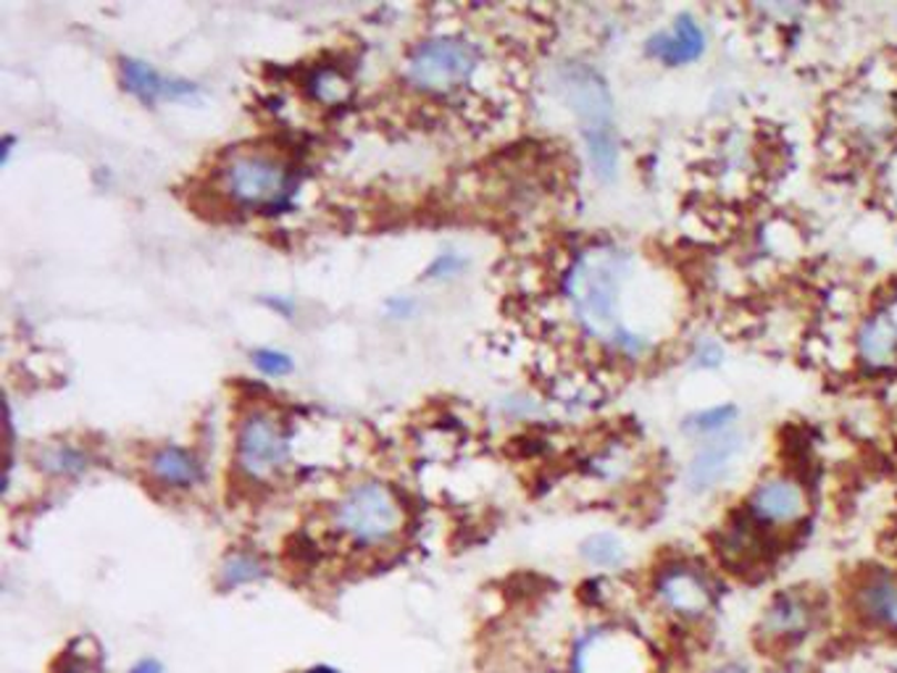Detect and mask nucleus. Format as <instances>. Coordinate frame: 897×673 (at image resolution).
I'll return each mask as SVG.
<instances>
[{"instance_id":"obj_1","label":"nucleus","mask_w":897,"mask_h":673,"mask_svg":"<svg viewBox=\"0 0 897 673\" xmlns=\"http://www.w3.org/2000/svg\"><path fill=\"white\" fill-rule=\"evenodd\" d=\"M629 277L632 256L616 245H598L574 261L566 279V294L587 334L627 355H642L653 348V342L642 332H635L621 315V292Z\"/></svg>"},{"instance_id":"obj_2","label":"nucleus","mask_w":897,"mask_h":673,"mask_svg":"<svg viewBox=\"0 0 897 673\" xmlns=\"http://www.w3.org/2000/svg\"><path fill=\"white\" fill-rule=\"evenodd\" d=\"M334 524L350 542L374 547L390 542L403 526L398 495L382 482H363L350 487L334 510Z\"/></svg>"},{"instance_id":"obj_3","label":"nucleus","mask_w":897,"mask_h":673,"mask_svg":"<svg viewBox=\"0 0 897 673\" xmlns=\"http://www.w3.org/2000/svg\"><path fill=\"white\" fill-rule=\"evenodd\" d=\"M480 69V51L464 38H432L419 42L405 63V76L416 90L447 95L472 82Z\"/></svg>"},{"instance_id":"obj_4","label":"nucleus","mask_w":897,"mask_h":673,"mask_svg":"<svg viewBox=\"0 0 897 673\" xmlns=\"http://www.w3.org/2000/svg\"><path fill=\"white\" fill-rule=\"evenodd\" d=\"M221 182L237 206L254 210L282 208L292 195V172L269 153H235L221 168Z\"/></svg>"},{"instance_id":"obj_5","label":"nucleus","mask_w":897,"mask_h":673,"mask_svg":"<svg viewBox=\"0 0 897 673\" xmlns=\"http://www.w3.org/2000/svg\"><path fill=\"white\" fill-rule=\"evenodd\" d=\"M574 673H656V661L635 631L606 627L581 636Z\"/></svg>"},{"instance_id":"obj_6","label":"nucleus","mask_w":897,"mask_h":673,"mask_svg":"<svg viewBox=\"0 0 897 673\" xmlns=\"http://www.w3.org/2000/svg\"><path fill=\"white\" fill-rule=\"evenodd\" d=\"M290 458V437L282 421L271 413L254 411L240 421L237 429V466L250 479H266L277 474Z\"/></svg>"},{"instance_id":"obj_7","label":"nucleus","mask_w":897,"mask_h":673,"mask_svg":"<svg viewBox=\"0 0 897 673\" xmlns=\"http://www.w3.org/2000/svg\"><path fill=\"white\" fill-rule=\"evenodd\" d=\"M558 87L571 114L579 118L581 137L614 132V101L608 84L587 63H564L558 72Z\"/></svg>"},{"instance_id":"obj_8","label":"nucleus","mask_w":897,"mask_h":673,"mask_svg":"<svg viewBox=\"0 0 897 673\" xmlns=\"http://www.w3.org/2000/svg\"><path fill=\"white\" fill-rule=\"evenodd\" d=\"M653 594L666 613L679 621L705 619L716 602V587L703 568L692 563H669L656 573Z\"/></svg>"},{"instance_id":"obj_9","label":"nucleus","mask_w":897,"mask_h":673,"mask_svg":"<svg viewBox=\"0 0 897 673\" xmlns=\"http://www.w3.org/2000/svg\"><path fill=\"white\" fill-rule=\"evenodd\" d=\"M818 605L803 589H784L774 594L763 608L755 634L769 648H787L797 644L816 629Z\"/></svg>"},{"instance_id":"obj_10","label":"nucleus","mask_w":897,"mask_h":673,"mask_svg":"<svg viewBox=\"0 0 897 673\" xmlns=\"http://www.w3.org/2000/svg\"><path fill=\"white\" fill-rule=\"evenodd\" d=\"M808 493L792 476H771L763 479L748 497V516L761 529H787L808 516Z\"/></svg>"},{"instance_id":"obj_11","label":"nucleus","mask_w":897,"mask_h":673,"mask_svg":"<svg viewBox=\"0 0 897 673\" xmlns=\"http://www.w3.org/2000/svg\"><path fill=\"white\" fill-rule=\"evenodd\" d=\"M742 439L745 437L740 432H724L700 445V451L692 455L690 466H687V487H690V493L705 495L726 479L742 447H745Z\"/></svg>"},{"instance_id":"obj_12","label":"nucleus","mask_w":897,"mask_h":673,"mask_svg":"<svg viewBox=\"0 0 897 673\" xmlns=\"http://www.w3.org/2000/svg\"><path fill=\"white\" fill-rule=\"evenodd\" d=\"M853 613L864 627L897 634V577L872 571L853 589Z\"/></svg>"},{"instance_id":"obj_13","label":"nucleus","mask_w":897,"mask_h":673,"mask_svg":"<svg viewBox=\"0 0 897 673\" xmlns=\"http://www.w3.org/2000/svg\"><path fill=\"white\" fill-rule=\"evenodd\" d=\"M645 53L666 66H684L705 53V32L692 13H679L669 30H658L645 42Z\"/></svg>"},{"instance_id":"obj_14","label":"nucleus","mask_w":897,"mask_h":673,"mask_svg":"<svg viewBox=\"0 0 897 673\" xmlns=\"http://www.w3.org/2000/svg\"><path fill=\"white\" fill-rule=\"evenodd\" d=\"M122 84L132 95H137L143 103H158L172 97H187L198 93L193 82L177 80V76H164L158 69H153L148 61L140 59H124L122 61Z\"/></svg>"},{"instance_id":"obj_15","label":"nucleus","mask_w":897,"mask_h":673,"mask_svg":"<svg viewBox=\"0 0 897 673\" xmlns=\"http://www.w3.org/2000/svg\"><path fill=\"white\" fill-rule=\"evenodd\" d=\"M897 353V319L893 313L881 311L868 315L864 327L858 329V355L868 366L881 369L893 361Z\"/></svg>"},{"instance_id":"obj_16","label":"nucleus","mask_w":897,"mask_h":673,"mask_svg":"<svg viewBox=\"0 0 897 673\" xmlns=\"http://www.w3.org/2000/svg\"><path fill=\"white\" fill-rule=\"evenodd\" d=\"M759 524L753 521V518H745V521H734L726 526L724 537H721V545H719V552L721 558H724V563L729 568H734V571H742V568H755L766 556V550H763V542L759 537Z\"/></svg>"},{"instance_id":"obj_17","label":"nucleus","mask_w":897,"mask_h":673,"mask_svg":"<svg viewBox=\"0 0 897 673\" xmlns=\"http://www.w3.org/2000/svg\"><path fill=\"white\" fill-rule=\"evenodd\" d=\"M151 474L156 476L161 484H166V487L185 489L203 479V463L195 458V453L185 451V447L166 445L153 453Z\"/></svg>"},{"instance_id":"obj_18","label":"nucleus","mask_w":897,"mask_h":673,"mask_svg":"<svg viewBox=\"0 0 897 673\" xmlns=\"http://www.w3.org/2000/svg\"><path fill=\"white\" fill-rule=\"evenodd\" d=\"M38 468H43L51 476H80L90 468V455L82 447L74 445H48L38 453Z\"/></svg>"},{"instance_id":"obj_19","label":"nucleus","mask_w":897,"mask_h":673,"mask_svg":"<svg viewBox=\"0 0 897 673\" xmlns=\"http://www.w3.org/2000/svg\"><path fill=\"white\" fill-rule=\"evenodd\" d=\"M579 556L595 568H621L627 563V547L611 531H598L579 545Z\"/></svg>"},{"instance_id":"obj_20","label":"nucleus","mask_w":897,"mask_h":673,"mask_svg":"<svg viewBox=\"0 0 897 673\" xmlns=\"http://www.w3.org/2000/svg\"><path fill=\"white\" fill-rule=\"evenodd\" d=\"M221 584L224 587H243V584H256L266 577V566L258 556H250V552H235L221 563Z\"/></svg>"},{"instance_id":"obj_21","label":"nucleus","mask_w":897,"mask_h":673,"mask_svg":"<svg viewBox=\"0 0 897 673\" xmlns=\"http://www.w3.org/2000/svg\"><path fill=\"white\" fill-rule=\"evenodd\" d=\"M734 418H738V408L734 405H713V408L692 413L684 421V429L692 434H711V437H716V434H724L732 426Z\"/></svg>"},{"instance_id":"obj_22","label":"nucleus","mask_w":897,"mask_h":673,"mask_svg":"<svg viewBox=\"0 0 897 673\" xmlns=\"http://www.w3.org/2000/svg\"><path fill=\"white\" fill-rule=\"evenodd\" d=\"M311 93H313V97H317V101L327 103V105H334V103L348 101L350 82L340 72H334V69H321V72L313 74Z\"/></svg>"},{"instance_id":"obj_23","label":"nucleus","mask_w":897,"mask_h":673,"mask_svg":"<svg viewBox=\"0 0 897 673\" xmlns=\"http://www.w3.org/2000/svg\"><path fill=\"white\" fill-rule=\"evenodd\" d=\"M254 366L266 376H285L292 371V358L275 348H258L254 353Z\"/></svg>"},{"instance_id":"obj_24","label":"nucleus","mask_w":897,"mask_h":673,"mask_svg":"<svg viewBox=\"0 0 897 673\" xmlns=\"http://www.w3.org/2000/svg\"><path fill=\"white\" fill-rule=\"evenodd\" d=\"M464 269H466V258L458 256L455 250H445V252H440V256L434 258L430 266H426L424 279H451Z\"/></svg>"},{"instance_id":"obj_25","label":"nucleus","mask_w":897,"mask_h":673,"mask_svg":"<svg viewBox=\"0 0 897 673\" xmlns=\"http://www.w3.org/2000/svg\"><path fill=\"white\" fill-rule=\"evenodd\" d=\"M692 358H695V363L700 369H716V366H721V361H724V350H721L719 342L703 340Z\"/></svg>"},{"instance_id":"obj_26","label":"nucleus","mask_w":897,"mask_h":673,"mask_svg":"<svg viewBox=\"0 0 897 673\" xmlns=\"http://www.w3.org/2000/svg\"><path fill=\"white\" fill-rule=\"evenodd\" d=\"M771 673H816V669L808 661H801V658H784L782 663L774 665Z\"/></svg>"},{"instance_id":"obj_27","label":"nucleus","mask_w":897,"mask_h":673,"mask_svg":"<svg viewBox=\"0 0 897 673\" xmlns=\"http://www.w3.org/2000/svg\"><path fill=\"white\" fill-rule=\"evenodd\" d=\"M130 673H164V665L156 658H143V661H137L132 665Z\"/></svg>"},{"instance_id":"obj_28","label":"nucleus","mask_w":897,"mask_h":673,"mask_svg":"<svg viewBox=\"0 0 897 673\" xmlns=\"http://www.w3.org/2000/svg\"><path fill=\"white\" fill-rule=\"evenodd\" d=\"M708 673H753L748 669V665H742V663H721V665H716V669H711Z\"/></svg>"},{"instance_id":"obj_29","label":"nucleus","mask_w":897,"mask_h":673,"mask_svg":"<svg viewBox=\"0 0 897 673\" xmlns=\"http://www.w3.org/2000/svg\"><path fill=\"white\" fill-rule=\"evenodd\" d=\"M266 306H269V308H277V311L282 313V315H290V313H292V308H296V306L290 303V300H282V298L266 300Z\"/></svg>"},{"instance_id":"obj_30","label":"nucleus","mask_w":897,"mask_h":673,"mask_svg":"<svg viewBox=\"0 0 897 673\" xmlns=\"http://www.w3.org/2000/svg\"><path fill=\"white\" fill-rule=\"evenodd\" d=\"M390 311H392V313H403V315H409V313L413 311V303H411V300H392V303H390Z\"/></svg>"},{"instance_id":"obj_31","label":"nucleus","mask_w":897,"mask_h":673,"mask_svg":"<svg viewBox=\"0 0 897 673\" xmlns=\"http://www.w3.org/2000/svg\"><path fill=\"white\" fill-rule=\"evenodd\" d=\"M303 673H342V671L332 669V665H313V669H308Z\"/></svg>"}]
</instances>
